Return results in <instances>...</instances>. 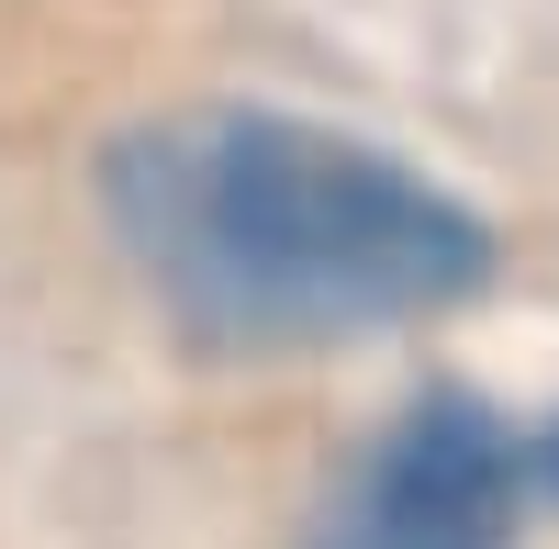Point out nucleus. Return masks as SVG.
Segmentation results:
<instances>
[{
	"instance_id": "obj_1",
	"label": "nucleus",
	"mask_w": 559,
	"mask_h": 549,
	"mask_svg": "<svg viewBox=\"0 0 559 549\" xmlns=\"http://www.w3.org/2000/svg\"><path fill=\"white\" fill-rule=\"evenodd\" d=\"M123 258L191 337L302 348L448 314L481 292L492 236L426 168L302 113H168L102 157Z\"/></svg>"
},
{
	"instance_id": "obj_2",
	"label": "nucleus",
	"mask_w": 559,
	"mask_h": 549,
	"mask_svg": "<svg viewBox=\"0 0 559 549\" xmlns=\"http://www.w3.org/2000/svg\"><path fill=\"white\" fill-rule=\"evenodd\" d=\"M537 516H559V427L426 393L347 460L302 549H515Z\"/></svg>"
}]
</instances>
